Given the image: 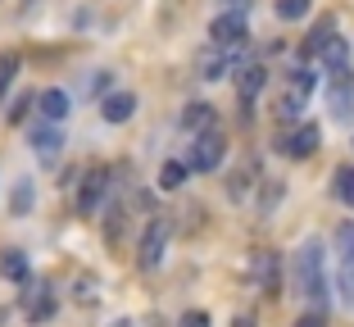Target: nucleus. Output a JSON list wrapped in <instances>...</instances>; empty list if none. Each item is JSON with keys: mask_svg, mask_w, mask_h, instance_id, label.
<instances>
[{"mask_svg": "<svg viewBox=\"0 0 354 327\" xmlns=\"http://www.w3.org/2000/svg\"><path fill=\"white\" fill-rule=\"evenodd\" d=\"M28 291H23V314H28V323H46V318L55 314V291L50 282H23Z\"/></svg>", "mask_w": 354, "mask_h": 327, "instance_id": "10", "label": "nucleus"}, {"mask_svg": "<svg viewBox=\"0 0 354 327\" xmlns=\"http://www.w3.org/2000/svg\"><path fill=\"white\" fill-rule=\"evenodd\" d=\"M28 105H37V95H19V100H14V109H5V114H10V123H23V118H28Z\"/></svg>", "mask_w": 354, "mask_h": 327, "instance_id": "28", "label": "nucleus"}, {"mask_svg": "<svg viewBox=\"0 0 354 327\" xmlns=\"http://www.w3.org/2000/svg\"><path fill=\"white\" fill-rule=\"evenodd\" d=\"M223 155H227V141H223L218 127H209V132H196V137H191L187 164H191V173H214L223 164Z\"/></svg>", "mask_w": 354, "mask_h": 327, "instance_id": "3", "label": "nucleus"}, {"mask_svg": "<svg viewBox=\"0 0 354 327\" xmlns=\"http://www.w3.org/2000/svg\"><path fill=\"white\" fill-rule=\"evenodd\" d=\"M114 327H136V323H132V318H118V323H114Z\"/></svg>", "mask_w": 354, "mask_h": 327, "instance_id": "33", "label": "nucleus"}, {"mask_svg": "<svg viewBox=\"0 0 354 327\" xmlns=\"http://www.w3.org/2000/svg\"><path fill=\"white\" fill-rule=\"evenodd\" d=\"M232 327H254V314H241V318H236Z\"/></svg>", "mask_w": 354, "mask_h": 327, "instance_id": "32", "label": "nucleus"}, {"mask_svg": "<svg viewBox=\"0 0 354 327\" xmlns=\"http://www.w3.org/2000/svg\"><path fill=\"white\" fill-rule=\"evenodd\" d=\"M227 10H250V0H223Z\"/></svg>", "mask_w": 354, "mask_h": 327, "instance_id": "31", "label": "nucleus"}, {"mask_svg": "<svg viewBox=\"0 0 354 327\" xmlns=\"http://www.w3.org/2000/svg\"><path fill=\"white\" fill-rule=\"evenodd\" d=\"M168 236H173V218H168V214H155V218H150V227H146V236H141V245H136V264L146 268V273L164 264Z\"/></svg>", "mask_w": 354, "mask_h": 327, "instance_id": "2", "label": "nucleus"}, {"mask_svg": "<svg viewBox=\"0 0 354 327\" xmlns=\"http://www.w3.org/2000/svg\"><path fill=\"white\" fill-rule=\"evenodd\" d=\"M109 178H114V173L104 169V164L86 169V178H82V191H77V209H82V214H95V209H100V200L109 196Z\"/></svg>", "mask_w": 354, "mask_h": 327, "instance_id": "8", "label": "nucleus"}, {"mask_svg": "<svg viewBox=\"0 0 354 327\" xmlns=\"http://www.w3.org/2000/svg\"><path fill=\"white\" fill-rule=\"evenodd\" d=\"M295 296L323 305L327 300V250L323 241H304L295 250Z\"/></svg>", "mask_w": 354, "mask_h": 327, "instance_id": "1", "label": "nucleus"}, {"mask_svg": "<svg viewBox=\"0 0 354 327\" xmlns=\"http://www.w3.org/2000/svg\"><path fill=\"white\" fill-rule=\"evenodd\" d=\"M336 296L345 309H354V254H341V273H336Z\"/></svg>", "mask_w": 354, "mask_h": 327, "instance_id": "18", "label": "nucleus"}, {"mask_svg": "<svg viewBox=\"0 0 354 327\" xmlns=\"http://www.w3.org/2000/svg\"><path fill=\"white\" fill-rule=\"evenodd\" d=\"M182 127H187L191 137H196V132H209V127H214V105H205V100H191V105L182 109Z\"/></svg>", "mask_w": 354, "mask_h": 327, "instance_id": "17", "label": "nucleus"}, {"mask_svg": "<svg viewBox=\"0 0 354 327\" xmlns=\"http://www.w3.org/2000/svg\"><path fill=\"white\" fill-rule=\"evenodd\" d=\"M187 173H191L187 159H168L164 169H159V191H177L182 182H187Z\"/></svg>", "mask_w": 354, "mask_h": 327, "instance_id": "19", "label": "nucleus"}, {"mask_svg": "<svg viewBox=\"0 0 354 327\" xmlns=\"http://www.w3.org/2000/svg\"><path fill=\"white\" fill-rule=\"evenodd\" d=\"M327 105L341 123H350V109H354V73L350 64L345 68H327Z\"/></svg>", "mask_w": 354, "mask_h": 327, "instance_id": "5", "label": "nucleus"}, {"mask_svg": "<svg viewBox=\"0 0 354 327\" xmlns=\"http://www.w3.org/2000/svg\"><path fill=\"white\" fill-rule=\"evenodd\" d=\"M263 82H268V68H263V64H241L236 68V95H241L245 109L254 105V95L263 91Z\"/></svg>", "mask_w": 354, "mask_h": 327, "instance_id": "12", "label": "nucleus"}, {"mask_svg": "<svg viewBox=\"0 0 354 327\" xmlns=\"http://www.w3.org/2000/svg\"><path fill=\"white\" fill-rule=\"evenodd\" d=\"M32 209V182L19 178L14 182V196H10V214H28Z\"/></svg>", "mask_w": 354, "mask_h": 327, "instance_id": "23", "label": "nucleus"}, {"mask_svg": "<svg viewBox=\"0 0 354 327\" xmlns=\"http://www.w3.org/2000/svg\"><path fill=\"white\" fill-rule=\"evenodd\" d=\"M254 178H259V169H254V164H245V169L232 178V200H245V191L254 187Z\"/></svg>", "mask_w": 354, "mask_h": 327, "instance_id": "24", "label": "nucleus"}, {"mask_svg": "<svg viewBox=\"0 0 354 327\" xmlns=\"http://www.w3.org/2000/svg\"><path fill=\"white\" fill-rule=\"evenodd\" d=\"M177 327H209V314H205V309H187Z\"/></svg>", "mask_w": 354, "mask_h": 327, "instance_id": "29", "label": "nucleus"}, {"mask_svg": "<svg viewBox=\"0 0 354 327\" xmlns=\"http://www.w3.org/2000/svg\"><path fill=\"white\" fill-rule=\"evenodd\" d=\"M0 273H5V282H32V264H28V254L23 250H5L0 254Z\"/></svg>", "mask_w": 354, "mask_h": 327, "instance_id": "16", "label": "nucleus"}, {"mask_svg": "<svg viewBox=\"0 0 354 327\" xmlns=\"http://www.w3.org/2000/svg\"><path fill=\"white\" fill-rule=\"evenodd\" d=\"M28 146H32V155L41 159V164H55V159H59V150H64L59 123H50V118H37V123L28 127Z\"/></svg>", "mask_w": 354, "mask_h": 327, "instance_id": "6", "label": "nucleus"}, {"mask_svg": "<svg viewBox=\"0 0 354 327\" xmlns=\"http://www.w3.org/2000/svg\"><path fill=\"white\" fill-rule=\"evenodd\" d=\"M109 82H114L109 73H91V82L82 86V95H109Z\"/></svg>", "mask_w": 354, "mask_h": 327, "instance_id": "27", "label": "nucleus"}, {"mask_svg": "<svg viewBox=\"0 0 354 327\" xmlns=\"http://www.w3.org/2000/svg\"><path fill=\"white\" fill-rule=\"evenodd\" d=\"M332 37H336V23H332V19H323L318 28L309 32V41H304V55H323V46L332 41Z\"/></svg>", "mask_w": 354, "mask_h": 327, "instance_id": "21", "label": "nucleus"}, {"mask_svg": "<svg viewBox=\"0 0 354 327\" xmlns=\"http://www.w3.org/2000/svg\"><path fill=\"white\" fill-rule=\"evenodd\" d=\"M68 105H73V100H68V91H59V86H46V91L37 95V114L50 118V123H64V118H68Z\"/></svg>", "mask_w": 354, "mask_h": 327, "instance_id": "15", "label": "nucleus"}, {"mask_svg": "<svg viewBox=\"0 0 354 327\" xmlns=\"http://www.w3.org/2000/svg\"><path fill=\"white\" fill-rule=\"evenodd\" d=\"M313 86H318V77H313L309 68H295L286 95L277 100V118H286V123H291V118H300V109L309 105V91H313Z\"/></svg>", "mask_w": 354, "mask_h": 327, "instance_id": "7", "label": "nucleus"}, {"mask_svg": "<svg viewBox=\"0 0 354 327\" xmlns=\"http://www.w3.org/2000/svg\"><path fill=\"white\" fill-rule=\"evenodd\" d=\"M295 327H327V323H323V314H304V318H295Z\"/></svg>", "mask_w": 354, "mask_h": 327, "instance_id": "30", "label": "nucleus"}, {"mask_svg": "<svg viewBox=\"0 0 354 327\" xmlns=\"http://www.w3.org/2000/svg\"><path fill=\"white\" fill-rule=\"evenodd\" d=\"M336 196L354 209V169H336Z\"/></svg>", "mask_w": 354, "mask_h": 327, "instance_id": "25", "label": "nucleus"}, {"mask_svg": "<svg viewBox=\"0 0 354 327\" xmlns=\"http://www.w3.org/2000/svg\"><path fill=\"white\" fill-rule=\"evenodd\" d=\"M318 146H323V132H318V123H300L295 132L277 137V150H286L291 159H309Z\"/></svg>", "mask_w": 354, "mask_h": 327, "instance_id": "9", "label": "nucleus"}, {"mask_svg": "<svg viewBox=\"0 0 354 327\" xmlns=\"http://www.w3.org/2000/svg\"><path fill=\"white\" fill-rule=\"evenodd\" d=\"M73 296H77V305H95V277H77V286H73Z\"/></svg>", "mask_w": 354, "mask_h": 327, "instance_id": "26", "label": "nucleus"}, {"mask_svg": "<svg viewBox=\"0 0 354 327\" xmlns=\"http://www.w3.org/2000/svg\"><path fill=\"white\" fill-rule=\"evenodd\" d=\"M318 59H323L327 68H345V64H350V41H345V37H332V41L323 46Z\"/></svg>", "mask_w": 354, "mask_h": 327, "instance_id": "20", "label": "nucleus"}, {"mask_svg": "<svg viewBox=\"0 0 354 327\" xmlns=\"http://www.w3.org/2000/svg\"><path fill=\"white\" fill-rule=\"evenodd\" d=\"M245 37H250V28H245V10H227V14H218V19L209 23V41L223 46V50H241Z\"/></svg>", "mask_w": 354, "mask_h": 327, "instance_id": "4", "label": "nucleus"}, {"mask_svg": "<svg viewBox=\"0 0 354 327\" xmlns=\"http://www.w3.org/2000/svg\"><path fill=\"white\" fill-rule=\"evenodd\" d=\"M136 114V95L132 91H109L100 95V118L104 123H127Z\"/></svg>", "mask_w": 354, "mask_h": 327, "instance_id": "14", "label": "nucleus"}, {"mask_svg": "<svg viewBox=\"0 0 354 327\" xmlns=\"http://www.w3.org/2000/svg\"><path fill=\"white\" fill-rule=\"evenodd\" d=\"M309 10H313V0H277V19H281V23L309 19Z\"/></svg>", "mask_w": 354, "mask_h": 327, "instance_id": "22", "label": "nucleus"}, {"mask_svg": "<svg viewBox=\"0 0 354 327\" xmlns=\"http://www.w3.org/2000/svg\"><path fill=\"white\" fill-rule=\"evenodd\" d=\"M196 68H200V77H205V82H218L223 73H232V68H236V50H223V46L209 41V50H200Z\"/></svg>", "mask_w": 354, "mask_h": 327, "instance_id": "11", "label": "nucleus"}, {"mask_svg": "<svg viewBox=\"0 0 354 327\" xmlns=\"http://www.w3.org/2000/svg\"><path fill=\"white\" fill-rule=\"evenodd\" d=\"M250 282L259 286L263 296H277V254L272 250H263V254L250 259Z\"/></svg>", "mask_w": 354, "mask_h": 327, "instance_id": "13", "label": "nucleus"}]
</instances>
